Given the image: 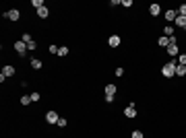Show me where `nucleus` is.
<instances>
[{"mask_svg":"<svg viewBox=\"0 0 186 138\" xmlns=\"http://www.w3.org/2000/svg\"><path fill=\"white\" fill-rule=\"evenodd\" d=\"M176 60H170L167 64H163V68H161V74L165 76V78H172V76H176Z\"/></svg>","mask_w":186,"mask_h":138,"instance_id":"nucleus-1","label":"nucleus"},{"mask_svg":"<svg viewBox=\"0 0 186 138\" xmlns=\"http://www.w3.org/2000/svg\"><path fill=\"white\" fill-rule=\"evenodd\" d=\"M4 17H6L8 21H13V23H17L21 19V13L19 10H17V8H10V10H6V13H4Z\"/></svg>","mask_w":186,"mask_h":138,"instance_id":"nucleus-2","label":"nucleus"},{"mask_svg":"<svg viewBox=\"0 0 186 138\" xmlns=\"http://www.w3.org/2000/svg\"><path fill=\"white\" fill-rule=\"evenodd\" d=\"M14 49H17V54H19L21 58L29 52V48H27V43H25V41H14Z\"/></svg>","mask_w":186,"mask_h":138,"instance_id":"nucleus-3","label":"nucleus"},{"mask_svg":"<svg viewBox=\"0 0 186 138\" xmlns=\"http://www.w3.org/2000/svg\"><path fill=\"white\" fill-rule=\"evenodd\" d=\"M58 120H60V116H58L56 111H48V113H46V122H48V124H58Z\"/></svg>","mask_w":186,"mask_h":138,"instance_id":"nucleus-4","label":"nucleus"},{"mask_svg":"<svg viewBox=\"0 0 186 138\" xmlns=\"http://www.w3.org/2000/svg\"><path fill=\"white\" fill-rule=\"evenodd\" d=\"M167 56H180V48H178V43H170L167 45Z\"/></svg>","mask_w":186,"mask_h":138,"instance_id":"nucleus-5","label":"nucleus"},{"mask_svg":"<svg viewBox=\"0 0 186 138\" xmlns=\"http://www.w3.org/2000/svg\"><path fill=\"white\" fill-rule=\"evenodd\" d=\"M116 85H105V89H103V95H105V97H114V95H116Z\"/></svg>","mask_w":186,"mask_h":138,"instance_id":"nucleus-6","label":"nucleus"},{"mask_svg":"<svg viewBox=\"0 0 186 138\" xmlns=\"http://www.w3.org/2000/svg\"><path fill=\"white\" fill-rule=\"evenodd\" d=\"M124 116L126 117H137V107H134V103H130L126 109H124Z\"/></svg>","mask_w":186,"mask_h":138,"instance_id":"nucleus-7","label":"nucleus"},{"mask_svg":"<svg viewBox=\"0 0 186 138\" xmlns=\"http://www.w3.org/2000/svg\"><path fill=\"white\" fill-rule=\"evenodd\" d=\"M163 17H165V21L172 23V21H176V17H178V10H172V8H170V10H165Z\"/></svg>","mask_w":186,"mask_h":138,"instance_id":"nucleus-8","label":"nucleus"},{"mask_svg":"<svg viewBox=\"0 0 186 138\" xmlns=\"http://www.w3.org/2000/svg\"><path fill=\"white\" fill-rule=\"evenodd\" d=\"M108 43H110V48H118L120 45V35H110Z\"/></svg>","mask_w":186,"mask_h":138,"instance_id":"nucleus-9","label":"nucleus"},{"mask_svg":"<svg viewBox=\"0 0 186 138\" xmlns=\"http://www.w3.org/2000/svg\"><path fill=\"white\" fill-rule=\"evenodd\" d=\"M2 74L6 76V78H8V76H13V74H14V66H10V64H6V66L2 68Z\"/></svg>","mask_w":186,"mask_h":138,"instance_id":"nucleus-10","label":"nucleus"},{"mask_svg":"<svg viewBox=\"0 0 186 138\" xmlns=\"http://www.w3.org/2000/svg\"><path fill=\"white\" fill-rule=\"evenodd\" d=\"M149 13H151L153 17H157V14L161 13V6H159V4H151V6H149Z\"/></svg>","mask_w":186,"mask_h":138,"instance_id":"nucleus-11","label":"nucleus"},{"mask_svg":"<svg viewBox=\"0 0 186 138\" xmlns=\"http://www.w3.org/2000/svg\"><path fill=\"white\" fill-rule=\"evenodd\" d=\"M176 76H186V66L176 64Z\"/></svg>","mask_w":186,"mask_h":138,"instance_id":"nucleus-12","label":"nucleus"},{"mask_svg":"<svg viewBox=\"0 0 186 138\" xmlns=\"http://www.w3.org/2000/svg\"><path fill=\"white\" fill-rule=\"evenodd\" d=\"M174 23H176L178 27H182V29H184V27H186V17H180V14H178V17H176V21H174Z\"/></svg>","mask_w":186,"mask_h":138,"instance_id":"nucleus-13","label":"nucleus"},{"mask_svg":"<svg viewBox=\"0 0 186 138\" xmlns=\"http://www.w3.org/2000/svg\"><path fill=\"white\" fill-rule=\"evenodd\" d=\"M157 43L161 45V48H167V45H170V37H165V35H163V37H159V39H157Z\"/></svg>","mask_w":186,"mask_h":138,"instance_id":"nucleus-14","label":"nucleus"},{"mask_svg":"<svg viewBox=\"0 0 186 138\" xmlns=\"http://www.w3.org/2000/svg\"><path fill=\"white\" fill-rule=\"evenodd\" d=\"M41 66H43V64H41V60H37V58H33V60H31V68H33V70H39Z\"/></svg>","mask_w":186,"mask_h":138,"instance_id":"nucleus-15","label":"nucleus"},{"mask_svg":"<svg viewBox=\"0 0 186 138\" xmlns=\"http://www.w3.org/2000/svg\"><path fill=\"white\" fill-rule=\"evenodd\" d=\"M37 14H39L41 19H46V17H48V14H50V10H48V8H46V6H41V8H37Z\"/></svg>","mask_w":186,"mask_h":138,"instance_id":"nucleus-16","label":"nucleus"},{"mask_svg":"<svg viewBox=\"0 0 186 138\" xmlns=\"http://www.w3.org/2000/svg\"><path fill=\"white\" fill-rule=\"evenodd\" d=\"M163 33H165V37H174V27L172 25H167V27L163 29Z\"/></svg>","mask_w":186,"mask_h":138,"instance_id":"nucleus-17","label":"nucleus"},{"mask_svg":"<svg viewBox=\"0 0 186 138\" xmlns=\"http://www.w3.org/2000/svg\"><path fill=\"white\" fill-rule=\"evenodd\" d=\"M29 103H33V101H31V97H29V95L21 97V105H29Z\"/></svg>","mask_w":186,"mask_h":138,"instance_id":"nucleus-18","label":"nucleus"},{"mask_svg":"<svg viewBox=\"0 0 186 138\" xmlns=\"http://www.w3.org/2000/svg\"><path fill=\"white\" fill-rule=\"evenodd\" d=\"M176 62H178V64H182V66H186V54H180Z\"/></svg>","mask_w":186,"mask_h":138,"instance_id":"nucleus-19","label":"nucleus"},{"mask_svg":"<svg viewBox=\"0 0 186 138\" xmlns=\"http://www.w3.org/2000/svg\"><path fill=\"white\" fill-rule=\"evenodd\" d=\"M21 41H25V43H31L33 39H31V35H29V33H23V37H21Z\"/></svg>","mask_w":186,"mask_h":138,"instance_id":"nucleus-20","label":"nucleus"},{"mask_svg":"<svg viewBox=\"0 0 186 138\" xmlns=\"http://www.w3.org/2000/svg\"><path fill=\"white\" fill-rule=\"evenodd\" d=\"M58 56H60V58L68 56V48H60V49H58Z\"/></svg>","mask_w":186,"mask_h":138,"instance_id":"nucleus-21","label":"nucleus"},{"mask_svg":"<svg viewBox=\"0 0 186 138\" xmlns=\"http://www.w3.org/2000/svg\"><path fill=\"white\" fill-rule=\"evenodd\" d=\"M130 138H145V136H143V132H141V130H134L130 134Z\"/></svg>","mask_w":186,"mask_h":138,"instance_id":"nucleus-22","label":"nucleus"},{"mask_svg":"<svg viewBox=\"0 0 186 138\" xmlns=\"http://www.w3.org/2000/svg\"><path fill=\"white\" fill-rule=\"evenodd\" d=\"M31 6H35V8H41V6H43V0H33V2H31Z\"/></svg>","mask_w":186,"mask_h":138,"instance_id":"nucleus-23","label":"nucleus"},{"mask_svg":"<svg viewBox=\"0 0 186 138\" xmlns=\"http://www.w3.org/2000/svg\"><path fill=\"white\" fill-rule=\"evenodd\" d=\"M66 124H68V120H64V117H60V120H58V124H56V126H60V128H66Z\"/></svg>","mask_w":186,"mask_h":138,"instance_id":"nucleus-24","label":"nucleus"},{"mask_svg":"<svg viewBox=\"0 0 186 138\" xmlns=\"http://www.w3.org/2000/svg\"><path fill=\"white\" fill-rule=\"evenodd\" d=\"M178 14H180V17H186V4L178 6Z\"/></svg>","mask_w":186,"mask_h":138,"instance_id":"nucleus-25","label":"nucleus"},{"mask_svg":"<svg viewBox=\"0 0 186 138\" xmlns=\"http://www.w3.org/2000/svg\"><path fill=\"white\" fill-rule=\"evenodd\" d=\"M31 101H33V103H37V101H39V93H31Z\"/></svg>","mask_w":186,"mask_h":138,"instance_id":"nucleus-26","label":"nucleus"},{"mask_svg":"<svg viewBox=\"0 0 186 138\" xmlns=\"http://www.w3.org/2000/svg\"><path fill=\"white\" fill-rule=\"evenodd\" d=\"M122 6L124 8H130L132 6V0H122Z\"/></svg>","mask_w":186,"mask_h":138,"instance_id":"nucleus-27","label":"nucleus"},{"mask_svg":"<svg viewBox=\"0 0 186 138\" xmlns=\"http://www.w3.org/2000/svg\"><path fill=\"white\" fill-rule=\"evenodd\" d=\"M58 49H60V48H56L54 43H52V45H50V54H58Z\"/></svg>","mask_w":186,"mask_h":138,"instance_id":"nucleus-28","label":"nucleus"},{"mask_svg":"<svg viewBox=\"0 0 186 138\" xmlns=\"http://www.w3.org/2000/svg\"><path fill=\"white\" fill-rule=\"evenodd\" d=\"M27 48H29V52H33V49L37 48V43H35V41H31V43H27Z\"/></svg>","mask_w":186,"mask_h":138,"instance_id":"nucleus-29","label":"nucleus"},{"mask_svg":"<svg viewBox=\"0 0 186 138\" xmlns=\"http://www.w3.org/2000/svg\"><path fill=\"white\" fill-rule=\"evenodd\" d=\"M114 74H116V76H118V78H120V76H122V74H124V70H122V68H116V72H114Z\"/></svg>","mask_w":186,"mask_h":138,"instance_id":"nucleus-30","label":"nucleus"},{"mask_svg":"<svg viewBox=\"0 0 186 138\" xmlns=\"http://www.w3.org/2000/svg\"><path fill=\"white\" fill-rule=\"evenodd\" d=\"M184 31H186V27H184Z\"/></svg>","mask_w":186,"mask_h":138,"instance_id":"nucleus-31","label":"nucleus"}]
</instances>
